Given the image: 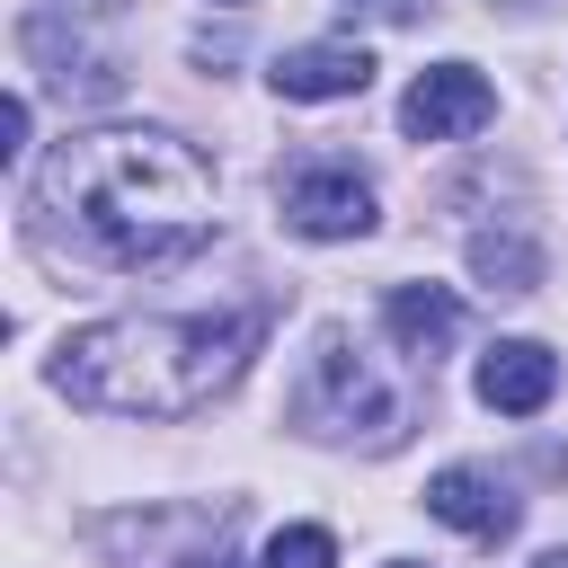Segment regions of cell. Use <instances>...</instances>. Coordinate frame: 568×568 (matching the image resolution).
Here are the masks:
<instances>
[{
    "mask_svg": "<svg viewBox=\"0 0 568 568\" xmlns=\"http://www.w3.org/2000/svg\"><path fill=\"white\" fill-rule=\"evenodd\" d=\"M36 204L80 257L151 275L213 240V160L178 133H71L44 160Z\"/></svg>",
    "mask_w": 568,
    "mask_h": 568,
    "instance_id": "1",
    "label": "cell"
},
{
    "mask_svg": "<svg viewBox=\"0 0 568 568\" xmlns=\"http://www.w3.org/2000/svg\"><path fill=\"white\" fill-rule=\"evenodd\" d=\"M266 311H195V320H89L53 346V390L98 417H186L240 382Z\"/></svg>",
    "mask_w": 568,
    "mask_h": 568,
    "instance_id": "2",
    "label": "cell"
},
{
    "mask_svg": "<svg viewBox=\"0 0 568 568\" xmlns=\"http://www.w3.org/2000/svg\"><path fill=\"white\" fill-rule=\"evenodd\" d=\"M488 115H497V89H488L470 62H435V71H417L408 98H399V133H417V142H462V133H479Z\"/></svg>",
    "mask_w": 568,
    "mask_h": 568,
    "instance_id": "3",
    "label": "cell"
},
{
    "mask_svg": "<svg viewBox=\"0 0 568 568\" xmlns=\"http://www.w3.org/2000/svg\"><path fill=\"white\" fill-rule=\"evenodd\" d=\"M284 222H293L302 240H364V231H373V186H364L355 169H337V160L293 169V178H284Z\"/></svg>",
    "mask_w": 568,
    "mask_h": 568,
    "instance_id": "4",
    "label": "cell"
},
{
    "mask_svg": "<svg viewBox=\"0 0 568 568\" xmlns=\"http://www.w3.org/2000/svg\"><path fill=\"white\" fill-rule=\"evenodd\" d=\"M550 390H559V355L541 337H497L479 355V399L497 417H532V408H550Z\"/></svg>",
    "mask_w": 568,
    "mask_h": 568,
    "instance_id": "5",
    "label": "cell"
},
{
    "mask_svg": "<svg viewBox=\"0 0 568 568\" xmlns=\"http://www.w3.org/2000/svg\"><path fill=\"white\" fill-rule=\"evenodd\" d=\"M426 515L453 524V532H470V541H506V532H515L506 479H488V470H470V462H453V470L426 479Z\"/></svg>",
    "mask_w": 568,
    "mask_h": 568,
    "instance_id": "6",
    "label": "cell"
},
{
    "mask_svg": "<svg viewBox=\"0 0 568 568\" xmlns=\"http://www.w3.org/2000/svg\"><path fill=\"white\" fill-rule=\"evenodd\" d=\"M284 98H355L364 80H373V53L364 44H293V53H275V71H266Z\"/></svg>",
    "mask_w": 568,
    "mask_h": 568,
    "instance_id": "7",
    "label": "cell"
},
{
    "mask_svg": "<svg viewBox=\"0 0 568 568\" xmlns=\"http://www.w3.org/2000/svg\"><path fill=\"white\" fill-rule=\"evenodd\" d=\"M382 320H390V337H399L408 355H435V346H444V337L462 328V302H453L444 284H390Z\"/></svg>",
    "mask_w": 568,
    "mask_h": 568,
    "instance_id": "8",
    "label": "cell"
},
{
    "mask_svg": "<svg viewBox=\"0 0 568 568\" xmlns=\"http://www.w3.org/2000/svg\"><path fill=\"white\" fill-rule=\"evenodd\" d=\"M470 266H479L497 293H532V284H541V248H524V240H506V231H479V240H470Z\"/></svg>",
    "mask_w": 568,
    "mask_h": 568,
    "instance_id": "9",
    "label": "cell"
},
{
    "mask_svg": "<svg viewBox=\"0 0 568 568\" xmlns=\"http://www.w3.org/2000/svg\"><path fill=\"white\" fill-rule=\"evenodd\" d=\"M266 568H337V541H328L320 524H284V532L266 541Z\"/></svg>",
    "mask_w": 568,
    "mask_h": 568,
    "instance_id": "10",
    "label": "cell"
},
{
    "mask_svg": "<svg viewBox=\"0 0 568 568\" xmlns=\"http://www.w3.org/2000/svg\"><path fill=\"white\" fill-rule=\"evenodd\" d=\"M346 9H373V18H408L417 0H346Z\"/></svg>",
    "mask_w": 568,
    "mask_h": 568,
    "instance_id": "11",
    "label": "cell"
},
{
    "mask_svg": "<svg viewBox=\"0 0 568 568\" xmlns=\"http://www.w3.org/2000/svg\"><path fill=\"white\" fill-rule=\"evenodd\" d=\"M186 568H240V559H222V550H213V559H186Z\"/></svg>",
    "mask_w": 568,
    "mask_h": 568,
    "instance_id": "12",
    "label": "cell"
},
{
    "mask_svg": "<svg viewBox=\"0 0 568 568\" xmlns=\"http://www.w3.org/2000/svg\"><path fill=\"white\" fill-rule=\"evenodd\" d=\"M532 568H568V550H550V559H532Z\"/></svg>",
    "mask_w": 568,
    "mask_h": 568,
    "instance_id": "13",
    "label": "cell"
},
{
    "mask_svg": "<svg viewBox=\"0 0 568 568\" xmlns=\"http://www.w3.org/2000/svg\"><path fill=\"white\" fill-rule=\"evenodd\" d=\"M231 9H240V0H231Z\"/></svg>",
    "mask_w": 568,
    "mask_h": 568,
    "instance_id": "14",
    "label": "cell"
}]
</instances>
